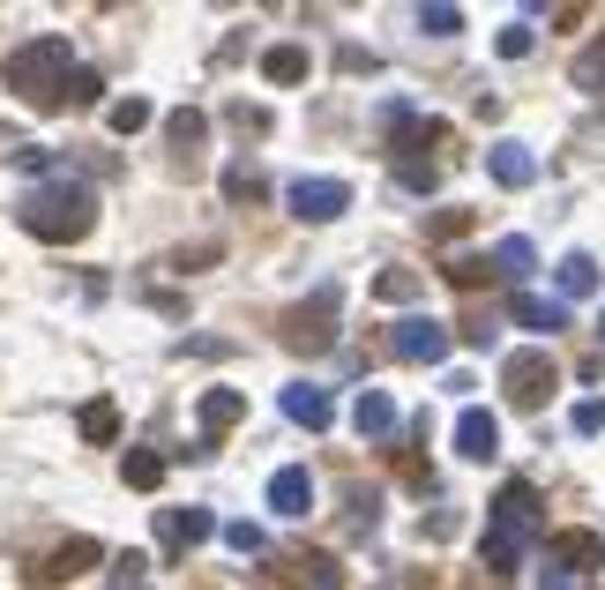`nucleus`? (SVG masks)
<instances>
[{"instance_id": "nucleus-1", "label": "nucleus", "mask_w": 605, "mask_h": 590, "mask_svg": "<svg viewBox=\"0 0 605 590\" xmlns=\"http://www.w3.org/2000/svg\"><path fill=\"white\" fill-rule=\"evenodd\" d=\"M90 224H97V187H83V180H53L23 203V232L45 247H75V240H90Z\"/></svg>"}, {"instance_id": "nucleus-2", "label": "nucleus", "mask_w": 605, "mask_h": 590, "mask_svg": "<svg viewBox=\"0 0 605 590\" xmlns=\"http://www.w3.org/2000/svg\"><path fill=\"white\" fill-rule=\"evenodd\" d=\"M0 76H8V90H15L23 105H60V97H68V76H75V68H68V38L45 31V38L15 45Z\"/></svg>"}, {"instance_id": "nucleus-3", "label": "nucleus", "mask_w": 605, "mask_h": 590, "mask_svg": "<svg viewBox=\"0 0 605 590\" xmlns=\"http://www.w3.org/2000/svg\"><path fill=\"white\" fill-rule=\"evenodd\" d=\"M337 314H345V292H337V285H322L314 299H300V306L284 314V329H277V337L292 344V351H329V344H337Z\"/></svg>"}, {"instance_id": "nucleus-4", "label": "nucleus", "mask_w": 605, "mask_h": 590, "mask_svg": "<svg viewBox=\"0 0 605 590\" xmlns=\"http://www.w3.org/2000/svg\"><path fill=\"white\" fill-rule=\"evenodd\" d=\"M554 381H561V367H554L546 351H509V359H501V389H509L516 412H538V404L554 396Z\"/></svg>"}, {"instance_id": "nucleus-5", "label": "nucleus", "mask_w": 605, "mask_h": 590, "mask_svg": "<svg viewBox=\"0 0 605 590\" xmlns=\"http://www.w3.org/2000/svg\"><path fill=\"white\" fill-rule=\"evenodd\" d=\"M493 531H501V539H516V546H531V539L546 531V516H538V486L509 478V486L493 494Z\"/></svg>"}, {"instance_id": "nucleus-6", "label": "nucleus", "mask_w": 605, "mask_h": 590, "mask_svg": "<svg viewBox=\"0 0 605 590\" xmlns=\"http://www.w3.org/2000/svg\"><path fill=\"white\" fill-rule=\"evenodd\" d=\"M389 351L411 359V367H441V359H449V329H441L433 314H404V322L389 329Z\"/></svg>"}, {"instance_id": "nucleus-7", "label": "nucleus", "mask_w": 605, "mask_h": 590, "mask_svg": "<svg viewBox=\"0 0 605 590\" xmlns=\"http://www.w3.org/2000/svg\"><path fill=\"white\" fill-rule=\"evenodd\" d=\"M284 203H292L300 224H329V217L351 210V187H345V180H292V187H284Z\"/></svg>"}, {"instance_id": "nucleus-8", "label": "nucleus", "mask_w": 605, "mask_h": 590, "mask_svg": "<svg viewBox=\"0 0 605 590\" xmlns=\"http://www.w3.org/2000/svg\"><path fill=\"white\" fill-rule=\"evenodd\" d=\"M546 568L554 576H591V568H605V539L598 531H554L546 539Z\"/></svg>"}, {"instance_id": "nucleus-9", "label": "nucleus", "mask_w": 605, "mask_h": 590, "mask_svg": "<svg viewBox=\"0 0 605 590\" xmlns=\"http://www.w3.org/2000/svg\"><path fill=\"white\" fill-rule=\"evenodd\" d=\"M210 531H217L210 508H158V539H165V553H195Z\"/></svg>"}, {"instance_id": "nucleus-10", "label": "nucleus", "mask_w": 605, "mask_h": 590, "mask_svg": "<svg viewBox=\"0 0 605 590\" xmlns=\"http://www.w3.org/2000/svg\"><path fill=\"white\" fill-rule=\"evenodd\" d=\"M456 456H472V464L501 456V419L478 412V404H464V412H456Z\"/></svg>"}, {"instance_id": "nucleus-11", "label": "nucleus", "mask_w": 605, "mask_h": 590, "mask_svg": "<svg viewBox=\"0 0 605 590\" xmlns=\"http://www.w3.org/2000/svg\"><path fill=\"white\" fill-rule=\"evenodd\" d=\"M351 426H359L367 441H389V433H396V396H389V389H359V404H351Z\"/></svg>"}, {"instance_id": "nucleus-12", "label": "nucleus", "mask_w": 605, "mask_h": 590, "mask_svg": "<svg viewBox=\"0 0 605 590\" xmlns=\"http://www.w3.org/2000/svg\"><path fill=\"white\" fill-rule=\"evenodd\" d=\"M486 172H493L501 187H531V180H538V158H531L523 142H493V150H486Z\"/></svg>"}, {"instance_id": "nucleus-13", "label": "nucleus", "mask_w": 605, "mask_h": 590, "mask_svg": "<svg viewBox=\"0 0 605 590\" xmlns=\"http://www.w3.org/2000/svg\"><path fill=\"white\" fill-rule=\"evenodd\" d=\"M269 508H277V516H306V508H314V478H306L300 464H284L269 478Z\"/></svg>"}, {"instance_id": "nucleus-14", "label": "nucleus", "mask_w": 605, "mask_h": 590, "mask_svg": "<svg viewBox=\"0 0 605 590\" xmlns=\"http://www.w3.org/2000/svg\"><path fill=\"white\" fill-rule=\"evenodd\" d=\"M284 419L306 426V433H322V426H329V396H322L314 381H292V389H284Z\"/></svg>"}, {"instance_id": "nucleus-15", "label": "nucleus", "mask_w": 605, "mask_h": 590, "mask_svg": "<svg viewBox=\"0 0 605 590\" xmlns=\"http://www.w3.org/2000/svg\"><path fill=\"white\" fill-rule=\"evenodd\" d=\"M284 568H292V590H337L345 583V568H337L329 553H292Z\"/></svg>"}, {"instance_id": "nucleus-16", "label": "nucleus", "mask_w": 605, "mask_h": 590, "mask_svg": "<svg viewBox=\"0 0 605 590\" xmlns=\"http://www.w3.org/2000/svg\"><path fill=\"white\" fill-rule=\"evenodd\" d=\"M83 568H97V539H68V546L45 560V583H75Z\"/></svg>"}, {"instance_id": "nucleus-17", "label": "nucleus", "mask_w": 605, "mask_h": 590, "mask_svg": "<svg viewBox=\"0 0 605 590\" xmlns=\"http://www.w3.org/2000/svg\"><path fill=\"white\" fill-rule=\"evenodd\" d=\"M516 322L538 329V337H554V329H568V306L561 299H538V292H516Z\"/></svg>"}, {"instance_id": "nucleus-18", "label": "nucleus", "mask_w": 605, "mask_h": 590, "mask_svg": "<svg viewBox=\"0 0 605 590\" xmlns=\"http://www.w3.org/2000/svg\"><path fill=\"white\" fill-rule=\"evenodd\" d=\"M195 419H202V433H224V426H240V419H247V396H240V389H210Z\"/></svg>"}, {"instance_id": "nucleus-19", "label": "nucleus", "mask_w": 605, "mask_h": 590, "mask_svg": "<svg viewBox=\"0 0 605 590\" xmlns=\"http://www.w3.org/2000/svg\"><path fill=\"white\" fill-rule=\"evenodd\" d=\"M261 76H269V83H306V45H269V53H261Z\"/></svg>"}, {"instance_id": "nucleus-20", "label": "nucleus", "mask_w": 605, "mask_h": 590, "mask_svg": "<svg viewBox=\"0 0 605 590\" xmlns=\"http://www.w3.org/2000/svg\"><path fill=\"white\" fill-rule=\"evenodd\" d=\"M269 195V180H261V165H247V158H232L224 165V203H261Z\"/></svg>"}, {"instance_id": "nucleus-21", "label": "nucleus", "mask_w": 605, "mask_h": 590, "mask_svg": "<svg viewBox=\"0 0 605 590\" xmlns=\"http://www.w3.org/2000/svg\"><path fill=\"white\" fill-rule=\"evenodd\" d=\"M120 478H128L135 494H158V486H165V456H158V449H128Z\"/></svg>"}, {"instance_id": "nucleus-22", "label": "nucleus", "mask_w": 605, "mask_h": 590, "mask_svg": "<svg viewBox=\"0 0 605 590\" xmlns=\"http://www.w3.org/2000/svg\"><path fill=\"white\" fill-rule=\"evenodd\" d=\"M531 269H538V247H531V240H501V247H493V277H509V285H523Z\"/></svg>"}, {"instance_id": "nucleus-23", "label": "nucleus", "mask_w": 605, "mask_h": 590, "mask_svg": "<svg viewBox=\"0 0 605 590\" xmlns=\"http://www.w3.org/2000/svg\"><path fill=\"white\" fill-rule=\"evenodd\" d=\"M165 135H173V150H179V158H195V150H202V135H210V120H202L195 105H179L173 120H165Z\"/></svg>"}, {"instance_id": "nucleus-24", "label": "nucleus", "mask_w": 605, "mask_h": 590, "mask_svg": "<svg viewBox=\"0 0 605 590\" xmlns=\"http://www.w3.org/2000/svg\"><path fill=\"white\" fill-rule=\"evenodd\" d=\"M598 292V262L591 254H568L561 262V299H591Z\"/></svg>"}, {"instance_id": "nucleus-25", "label": "nucleus", "mask_w": 605, "mask_h": 590, "mask_svg": "<svg viewBox=\"0 0 605 590\" xmlns=\"http://www.w3.org/2000/svg\"><path fill=\"white\" fill-rule=\"evenodd\" d=\"M105 127H113V135H142V127H150V97H113Z\"/></svg>"}, {"instance_id": "nucleus-26", "label": "nucleus", "mask_w": 605, "mask_h": 590, "mask_svg": "<svg viewBox=\"0 0 605 590\" xmlns=\"http://www.w3.org/2000/svg\"><path fill=\"white\" fill-rule=\"evenodd\" d=\"M575 90H591V97H605V38L575 53Z\"/></svg>"}, {"instance_id": "nucleus-27", "label": "nucleus", "mask_w": 605, "mask_h": 590, "mask_svg": "<svg viewBox=\"0 0 605 590\" xmlns=\"http://www.w3.org/2000/svg\"><path fill=\"white\" fill-rule=\"evenodd\" d=\"M83 441H113V433H120V412H113V404H105V396H97V404H83Z\"/></svg>"}, {"instance_id": "nucleus-28", "label": "nucleus", "mask_w": 605, "mask_h": 590, "mask_svg": "<svg viewBox=\"0 0 605 590\" xmlns=\"http://www.w3.org/2000/svg\"><path fill=\"white\" fill-rule=\"evenodd\" d=\"M396 187H404V195H433V187H441V172H433L427 158H404V165H396Z\"/></svg>"}, {"instance_id": "nucleus-29", "label": "nucleus", "mask_w": 605, "mask_h": 590, "mask_svg": "<svg viewBox=\"0 0 605 590\" xmlns=\"http://www.w3.org/2000/svg\"><path fill=\"white\" fill-rule=\"evenodd\" d=\"M374 299L404 306V299H419V277H411V269H382V277H374Z\"/></svg>"}, {"instance_id": "nucleus-30", "label": "nucleus", "mask_w": 605, "mask_h": 590, "mask_svg": "<svg viewBox=\"0 0 605 590\" xmlns=\"http://www.w3.org/2000/svg\"><path fill=\"white\" fill-rule=\"evenodd\" d=\"M419 31L427 38H456L464 31V8H419Z\"/></svg>"}, {"instance_id": "nucleus-31", "label": "nucleus", "mask_w": 605, "mask_h": 590, "mask_svg": "<svg viewBox=\"0 0 605 590\" xmlns=\"http://www.w3.org/2000/svg\"><path fill=\"white\" fill-rule=\"evenodd\" d=\"M97 68H75V76H68V97H60V105H97Z\"/></svg>"}, {"instance_id": "nucleus-32", "label": "nucleus", "mask_w": 605, "mask_h": 590, "mask_svg": "<svg viewBox=\"0 0 605 590\" xmlns=\"http://www.w3.org/2000/svg\"><path fill=\"white\" fill-rule=\"evenodd\" d=\"M501 60H523V53H531V45H538V31H531V23H509V31H501Z\"/></svg>"}, {"instance_id": "nucleus-33", "label": "nucleus", "mask_w": 605, "mask_h": 590, "mask_svg": "<svg viewBox=\"0 0 605 590\" xmlns=\"http://www.w3.org/2000/svg\"><path fill=\"white\" fill-rule=\"evenodd\" d=\"M478 277H486V262H478V254H449V285H464V292H472Z\"/></svg>"}, {"instance_id": "nucleus-34", "label": "nucleus", "mask_w": 605, "mask_h": 590, "mask_svg": "<svg viewBox=\"0 0 605 590\" xmlns=\"http://www.w3.org/2000/svg\"><path fill=\"white\" fill-rule=\"evenodd\" d=\"M427 232H433V240H464V232H472V210H441Z\"/></svg>"}, {"instance_id": "nucleus-35", "label": "nucleus", "mask_w": 605, "mask_h": 590, "mask_svg": "<svg viewBox=\"0 0 605 590\" xmlns=\"http://www.w3.org/2000/svg\"><path fill=\"white\" fill-rule=\"evenodd\" d=\"M224 546L232 553H261V523H224Z\"/></svg>"}, {"instance_id": "nucleus-36", "label": "nucleus", "mask_w": 605, "mask_h": 590, "mask_svg": "<svg viewBox=\"0 0 605 590\" xmlns=\"http://www.w3.org/2000/svg\"><path fill=\"white\" fill-rule=\"evenodd\" d=\"M224 120L240 127V135H269V113H261V105H232V113H224Z\"/></svg>"}, {"instance_id": "nucleus-37", "label": "nucleus", "mask_w": 605, "mask_h": 590, "mask_svg": "<svg viewBox=\"0 0 605 590\" xmlns=\"http://www.w3.org/2000/svg\"><path fill=\"white\" fill-rule=\"evenodd\" d=\"M575 433H605V404H598V396L575 404Z\"/></svg>"}, {"instance_id": "nucleus-38", "label": "nucleus", "mask_w": 605, "mask_h": 590, "mask_svg": "<svg viewBox=\"0 0 605 590\" xmlns=\"http://www.w3.org/2000/svg\"><path fill=\"white\" fill-rule=\"evenodd\" d=\"M598 337H605V322H598Z\"/></svg>"}]
</instances>
